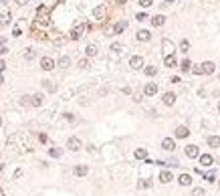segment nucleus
<instances>
[{"label": "nucleus", "instance_id": "obj_1", "mask_svg": "<svg viewBox=\"0 0 220 196\" xmlns=\"http://www.w3.org/2000/svg\"><path fill=\"white\" fill-rule=\"evenodd\" d=\"M85 28H87V24L85 22H77L75 26H73V31H71V39H81V35L85 33Z\"/></svg>", "mask_w": 220, "mask_h": 196}, {"label": "nucleus", "instance_id": "obj_2", "mask_svg": "<svg viewBox=\"0 0 220 196\" xmlns=\"http://www.w3.org/2000/svg\"><path fill=\"white\" fill-rule=\"evenodd\" d=\"M67 148H69L71 152H79V150L83 148V144H81L79 138H69V140H67Z\"/></svg>", "mask_w": 220, "mask_h": 196}, {"label": "nucleus", "instance_id": "obj_3", "mask_svg": "<svg viewBox=\"0 0 220 196\" xmlns=\"http://www.w3.org/2000/svg\"><path fill=\"white\" fill-rule=\"evenodd\" d=\"M55 65H57V63H55L51 57H43V59H41V69H43V71H53Z\"/></svg>", "mask_w": 220, "mask_h": 196}, {"label": "nucleus", "instance_id": "obj_4", "mask_svg": "<svg viewBox=\"0 0 220 196\" xmlns=\"http://www.w3.org/2000/svg\"><path fill=\"white\" fill-rule=\"evenodd\" d=\"M37 16H39L41 22H48V8H46L44 4H41V6L37 8Z\"/></svg>", "mask_w": 220, "mask_h": 196}, {"label": "nucleus", "instance_id": "obj_5", "mask_svg": "<svg viewBox=\"0 0 220 196\" xmlns=\"http://www.w3.org/2000/svg\"><path fill=\"white\" fill-rule=\"evenodd\" d=\"M162 49H164V55H174V42L170 39H162Z\"/></svg>", "mask_w": 220, "mask_h": 196}, {"label": "nucleus", "instance_id": "obj_6", "mask_svg": "<svg viewBox=\"0 0 220 196\" xmlns=\"http://www.w3.org/2000/svg\"><path fill=\"white\" fill-rule=\"evenodd\" d=\"M129 67H131V69H141V67H143V57L133 55L131 59H129Z\"/></svg>", "mask_w": 220, "mask_h": 196}, {"label": "nucleus", "instance_id": "obj_7", "mask_svg": "<svg viewBox=\"0 0 220 196\" xmlns=\"http://www.w3.org/2000/svg\"><path fill=\"white\" fill-rule=\"evenodd\" d=\"M43 101H44L43 93H35V95H30V105H33V107H41Z\"/></svg>", "mask_w": 220, "mask_h": 196}, {"label": "nucleus", "instance_id": "obj_8", "mask_svg": "<svg viewBox=\"0 0 220 196\" xmlns=\"http://www.w3.org/2000/svg\"><path fill=\"white\" fill-rule=\"evenodd\" d=\"M200 67H202V73H204V75H212L214 69H216V65H214L212 61H206V63H202Z\"/></svg>", "mask_w": 220, "mask_h": 196}, {"label": "nucleus", "instance_id": "obj_9", "mask_svg": "<svg viewBox=\"0 0 220 196\" xmlns=\"http://www.w3.org/2000/svg\"><path fill=\"white\" fill-rule=\"evenodd\" d=\"M190 136V129L186 127V125H178L176 127V138L178 140H184V138H188Z\"/></svg>", "mask_w": 220, "mask_h": 196}, {"label": "nucleus", "instance_id": "obj_10", "mask_svg": "<svg viewBox=\"0 0 220 196\" xmlns=\"http://www.w3.org/2000/svg\"><path fill=\"white\" fill-rule=\"evenodd\" d=\"M172 180H174V174H172L170 170H162V172H160V182L168 184V182H172Z\"/></svg>", "mask_w": 220, "mask_h": 196}, {"label": "nucleus", "instance_id": "obj_11", "mask_svg": "<svg viewBox=\"0 0 220 196\" xmlns=\"http://www.w3.org/2000/svg\"><path fill=\"white\" fill-rule=\"evenodd\" d=\"M186 156H188V158H198V156H200V152H198V146H194V144L186 146Z\"/></svg>", "mask_w": 220, "mask_h": 196}, {"label": "nucleus", "instance_id": "obj_12", "mask_svg": "<svg viewBox=\"0 0 220 196\" xmlns=\"http://www.w3.org/2000/svg\"><path fill=\"white\" fill-rule=\"evenodd\" d=\"M162 148L168 150V152H174V150H176V142H174L172 138H166V140L162 142Z\"/></svg>", "mask_w": 220, "mask_h": 196}, {"label": "nucleus", "instance_id": "obj_13", "mask_svg": "<svg viewBox=\"0 0 220 196\" xmlns=\"http://www.w3.org/2000/svg\"><path fill=\"white\" fill-rule=\"evenodd\" d=\"M105 14H107V8H105V6H103V4H101V6H97V8H95V10H93V16H95V18H97V20H101V18H103V16H105Z\"/></svg>", "mask_w": 220, "mask_h": 196}, {"label": "nucleus", "instance_id": "obj_14", "mask_svg": "<svg viewBox=\"0 0 220 196\" xmlns=\"http://www.w3.org/2000/svg\"><path fill=\"white\" fill-rule=\"evenodd\" d=\"M143 93H145V95H149V97H152V95H156V93H158V85H156V83H147V85L143 87Z\"/></svg>", "mask_w": 220, "mask_h": 196}, {"label": "nucleus", "instance_id": "obj_15", "mask_svg": "<svg viewBox=\"0 0 220 196\" xmlns=\"http://www.w3.org/2000/svg\"><path fill=\"white\" fill-rule=\"evenodd\" d=\"M162 101H164L166 105H174V101H176V93H172V91H168V93H164V97H162Z\"/></svg>", "mask_w": 220, "mask_h": 196}, {"label": "nucleus", "instance_id": "obj_16", "mask_svg": "<svg viewBox=\"0 0 220 196\" xmlns=\"http://www.w3.org/2000/svg\"><path fill=\"white\" fill-rule=\"evenodd\" d=\"M164 65H166L168 69H172V67H176V65H178L176 57H174V55H166V57H164Z\"/></svg>", "mask_w": 220, "mask_h": 196}, {"label": "nucleus", "instance_id": "obj_17", "mask_svg": "<svg viewBox=\"0 0 220 196\" xmlns=\"http://www.w3.org/2000/svg\"><path fill=\"white\" fill-rule=\"evenodd\" d=\"M97 53H99V49H97V44H95V42L87 44V49H85V55H87V57H95Z\"/></svg>", "mask_w": 220, "mask_h": 196}, {"label": "nucleus", "instance_id": "obj_18", "mask_svg": "<svg viewBox=\"0 0 220 196\" xmlns=\"http://www.w3.org/2000/svg\"><path fill=\"white\" fill-rule=\"evenodd\" d=\"M164 22H166V16H164V14H156V16H152V24H154V26H162Z\"/></svg>", "mask_w": 220, "mask_h": 196}, {"label": "nucleus", "instance_id": "obj_19", "mask_svg": "<svg viewBox=\"0 0 220 196\" xmlns=\"http://www.w3.org/2000/svg\"><path fill=\"white\" fill-rule=\"evenodd\" d=\"M200 164H202L204 168L212 166V156H210V154H202V156H200Z\"/></svg>", "mask_w": 220, "mask_h": 196}, {"label": "nucleus", "instance_id": "obj_20", "mask_svg": "<svg viewBox=\"0 0 220 196\" xmlns=\"http://www.w3.org/2000/svg\"><path fill=\"white\" fill-rule=\"evenodd\" d=\"M149 39H152L149 31H139V33H137V40H141V42H147Z\"/></svg>", "mask_w": 220, "mask_h": 196}, {"label": "nucleus", "instance_id": "obj_21", "mask_svg": "<svg viewBox=\"0 0 220 196\" xmlns=\"http://www.w3.org/2000/svg\"><path fill=\"white\" fill-rule=\"evenodd\" d=\"M125 26H127V22H123V20H121V22H117V24L113 26V35H121V33L125 31Z\"/></svg>", "mask_w": 220, "mask_h": 196}, {"label": "nucleus", "instance_id": "obj_22", "mask_svg": "<svg viewBox=\"0 0 220 196\" xmlns=\"http://www.w3.org/2000/svg\"><path fill=\"white\" fill-rule=\"evenodd\" d=\"M57 65H59V67H61V69H67V67H69V65H71V59H69V57H65V55H63V57H61V59H59V61H57Z\"/></svg>", "mask_w": 220, "mask_h": 196}, {"label": "nucleus", "instance_id": "obj_23", "mask_svg": "<svg viewBox=\"0 0 220 196\" xmlns=\"http://www.w3.org/2000/svg\"><path fill=\"white\" fill-rule=\"evenodd\" d=\"M178 182H180L182 186H188V184H192V176H190V174H182V176L178 178Z\"/></svg>", "mask_w": 220, "mask_h": 196}, {"label": "nucleus", "instance_id": "obj_24", "mask_svg": "<svg viewBox=\"0 0 220 196\" xmlns=\"http://www.w3.org/2000/svg\"><path fill=\"white\" fill-rule=\"evenodd\" d=\"M208 146L210 148H220V138L218 136H210L208 138Z\"/></svg>", "mask_w": 220, "mask_h": 196}, {"label": "nucleus", "instance_id": "obj_25", "mask_svg": "<svg viewBox=\"0 0 220 196\" xmlns=\"http://www.w3.org/2000/svg\"><path fill=\"white\" fill-rule=\"evenodd\" d=\"M180 69H182L184 73H188V71L192 69V61H190V59H184V61L180 63Z\"/></svg>", "mask_w": 220, "mask_h": 196}, {"label": "nucleus", "instance_id": "obj_26", "mask_svg": "<svg viewBox=\"0 0 220 196\" xmlns=\"http://www.w3.org/2000/svg\"><path fill=\"white\" fill-rule=\"evenodd\" d=\"M73 172H75V176H85V174L89 172V168H87V166H75Z\"/></svg>", "mask_w": 220, "mask_h": 196}, {"label": "nucleus", "instance_id": "obj_27", "mask_svg": "<svg viewBox=\"0 0 220 196\" xmlns=\"http://www.w3.org/2000/svg\"><path fill=\"white\" fill-rule=\"evenodd\" d=\"M135 158H137V160H145V158H147V150H145V148H137V150H135Z\"/></svg>", "mask_w": 220, "mask_h": 196}, {"label": "nucleus", "instance_id": "obj_28", "mask_svg": "<svg viewBox=\"0 0 220 196\" xmlns=\"http://www.w3.org/2000/svg\"><path fill=\"white\" fill-rule=\"evenodd\" d=\"M35 57H37V51H35V49H26V53H24V59H26V61H33Z\"/></svg>", "mask_w": 220, "mask_h": 196}, {"label": "nucleus", "instance_id": "obj_29", "mask_svg": "<svg viewBox=\"0 0 220 196\" xmlns=\"http://www.w3.org/2000/svg\"><path fill=\"white\" fill-rule=\"evenodd\" d=\"M143 73H145L147 77H154V75L158 73V69H156L154 65H149V67H145V69H143Z\"/></svg>", "mask_w": 220, "mask_h": 196}, {"label": "nucleus", "instance_id": "obj_30", "mask_svg": "<svg viewBox=\"0 0 220 196\" xmlns=\"http://www.w3.org/2000/svg\"><path fill=\"white\" fill-rule=\"evenodd\" d=\"M48 154H51L53 158H61V156H63V150H61V148H51Z\"/></svg>", "mask_w": 220, "mask_h": 196}, {"label": "nucleus", "instance_id": "obj_31", "mask_svg": "<svg viewBox=\"0 0 220 196\" xmlns=\"http://www.w3.org/2000/svg\"><path fill=\"white\" fill-rule=\"evenodd\" d=\"M180 49H182L184 53H188V49H190V40H188V39H182V40H180Z\"/></svg>", "mask_w": 220, "mask_h": 196}, {"label": "nucleus", "instance_id": "obj_32", "mask_svg": "<svg viewBox=\"0 0 220 196\" xmlns=\"http://www.w3.org/2000/svg\"><path fill=\"white\" fill-rule=\"evenodd\" d=\"M111 51H113V53H117V55H119V53H121V51H123V47H121V44H119V42H113V44H111Z\"/></svg>", "mask_w": 220, "mask_h": 196}, {"label": "nucleus", "instance_id": "obj_33", "mask_svg": "<svg viewBox=\"0 0 220 196\" xmlns=\"http://www.w3.org/2000/svg\"><path fill=\"white\" fill-rule=\"evenodd\" d=\"M192 196H206V192H204V188H200V186H198V188H194V190H192Z\"/></svg>", "mask_w": 220, "mask_h": 196}, {"label": "nucleus", "instance_id": "obj_34", "mask_svg": "<svg viewBox=\"0 0 220 196\" xmlns=\"http://www.w3.org/2000/svg\"><path fill=\"white\" fill-rule=\"evenodd\" d=\"M8 20H10V14H0V26L8 24Z\"/></svg>", "mask_w": 220, "mask_h": 196}, {"label": "nucleus", "instance_id": "obj_35", "mask_svg": "<svg viewBox=\"0 0 220 196\" xmlns=\"http://www.w3.org/2000/svg\"><path fill=\"white\" fill-rule=\"evenodd\" d=\"M79 69H89V59H81L79 61Z\"/></svg>", "mask_w": 220, "mask_h": 196}, {"label": "nucleus", "instance_id": "obj_36", "mask_svg": "<svg viewBox=\"0 0 220 196\" xmlns=\"http://www.w3.org/2000/svg\"><path fill=\"white\" fill-rule=\"evenodd\" d=\"M149 186H152V182H149V180H141V182L137 184V188H149Z\"/></svg>", "mask_w": 220, "mask_h": 196}, {"label": "nucleus", "instance_id": "obj_37", "mask_svg": "<svg viewBox=\"0 0 220 196\" xmlns=\"http://www.w3.org/2000/svg\"><path fill=\"white\" fill-rule=\"evenodd\" d=\"M43 85H44V89H46V91H55V85H53L51 81H43Z\"/></svg>", "mask_w": 220, "mask_h": 196}, {"label": "nucleus", "instance_id": "obj_38", "mask_svg": "<svg viewBox=\"0 0 220 196\" xmlns=\"http://www.w3.org/2000/svg\"><path fill=\"white\" fill-rule=\"evenodd\" d=\"M135 18H137V20H139V22H143V20H147V18H149V16H147V14H145V12H139V14H137V16H135Z\"/></svg>", "mask_w": 220, "mask_h": 196}, {"label": "nucleus", "instance_id": "obj_39", "mask_svg": "<svg viewBox=\"0 0 220 196\" xmlns=\"http://www.w3.org/2000/svg\"><path fill=\"white\" fill-rule=\"evenodd\" d=\"M20 105H30V97H28V95L20 97Z\"/></svg>", "mask_w": 220, "mask_h": 196}, {"label": "nucleus", "instance_id": "obj_40", "mask_svg": "<svg viewBox=\"0 0 220 196\" xmlns=\"http://www.w3.org/2000/svg\"><path fill=\"white\" fill-rule=\"evenodd\" d=\"M139 4H141L143 8H147V6H152V4H154V0H139Z\"/></svg>", "mask_w": 220, "mask_h": 196}, {"label": "nucleus", "instance_id": "obj_41", "mask_svg": "<svg viewBox=\"0 0 220 196\" xmlns=\"http://www.w3.org/2000/svg\"><path fill=\"white\" fill-rule=\"evenodd\" d=\"M190 71H192L194 75H202V67H200V65H198V67H194V69H190Z\"/></svg>", "mask_w": 220, "mask_h": 196}, {"label": "nucleus", "instance_id": "obj_42", "mask_svg": "<svg viewBox=\"0 0 220 196\" xmlns=\"http://www.w3.org/2000/svg\"><path fill=\"white\" fill-rule=\"evenodd\" d=\"M65 119H67V121H75V115H73V113H65Z\"/></svg>", "mask_w": 220, "mask_h": 196}, {"label": "nucleus", "instance_id": "obj_43", "mask_svg": "<svg viewBox=\"0 0 220 196\" xmlns=\"http://www.w3.org/2000/svg\"><path fill=\"white\" fill-rule=\"evenodd\" d=\"M12 35H14V37H20V35H22V31H20V28H18V26H16V28H14V31H12Z\"/></svg>", "mask_w": 220, "mask_h": 196}, {"label": "nucleus", "instance_id": "obj_44", "mask_svg": "<svg viewBox=\"0 0 220 196\" xmlns=\"http://www.w3.org/2000/svg\"><path fill=\"white\" fill-rule=\"evenodd\" d=\"M214 178H216L214 174H208V176H206V180H208V182H214Z\"/></svg>", "mask_w": 220, "mask_h": 196}, {"label": "nucleus", "instance_id": "obj_45", "mask_svg": "<svg viewBox=\"0 0 220 196\" xmlns=\"http://www.w3.org/2000/svg\"><path fill=\"white\" fill-rule=\"evenodd\" d=\"M4 69H6V63H4V61H0V71H4Z\"/></svg>", "mask_w": 220, "mask_h": 196}, {"label": "nucleus", "instance_id": "obj_46", "mask_svg": "<svg viewBox=\"0 0 220 196\" xmlns=\"http://www.w3.org/2000/svg\"><path fill=\"white\" fill-rule=\"evenodd\" d=\"M2 83H4V77H2V75H0V85H2Z\"/></svg>", "mask_w": 220, "mask_h": 196}, {"label": "nucleus", "instance_id": "obj_47", "mask_svg": "<svg viewBox=\"0 0 220 196\" xmlns=\"http://www.w3.org/2000/svg\"><path fill=\"white\" fill-rule=\"evenodd\" d=\"M2 44H4V39H0V47H2Z\"/></svg>", "mask_w": 220, "mask_h": 196}, {"label": "nucleus", "instance_id": "obj_48", "mask_svg": "<svg viewBox=\"0 0 220 196\" xmlns=\"http://www.w3.org/2000/svg\"><path fill=\"white\" fill-rule=\"evenodd\" d=\"M0 196H4V190H2V188H0Z\"/></svg>", "mask_w": 220, "mask_h": 196}, {"label": "nucleus", "instance_id": "obj_49", "mask_svg": "<svg viewBox=\"0 0 220 196\" xmlns=\"http://www.w3.org/2000/svg\"><path fill=\"white\" fill-rule=\"evenodd\" d=\"M166 2H168V4H172V2H174V0H166Z\"/></svg>", "mask_w": 220, "mask_h": 196}, {"label": "nucleus", "instance_id": "obj_50", "mask_svg": "<svg viewBox=\"0 0 220 196\" xmlns=\"http://www.w3.org/2000/svg\"><path fill=\"white\" fill-rule=\"evenodd\" d=\"M218 113H220V101H218Z\"/></svg>", "mask_w": 220, "mask_h": 196}, {"label": "nucleus", "instance_id": "obj_51", "mask_svg": "<svg viewBox=\"0 0 220 196\" xmlns=\"http://www.w3.org/2000/svg\"><path fill=\"white\" fill-rule=\"evenodd\" d=\"M0 125H2V119H0Z\"/></svg>", "mask_w": 220, "mask_h": 196}, {"label": "nucleus", "instance_id": "obj_52", "mask_svg": "<svg viewBox=\"0 0 220 196\" xmlns=\"http://www.w3.org/2000/svg\"><path fill=\"white\" fill-rule=\"evenodd\" d=\"M218 81H220V75H218Z\"/></svg>", "mask_w": 220, "mask_h": 196}]
</instances>
